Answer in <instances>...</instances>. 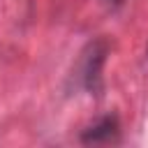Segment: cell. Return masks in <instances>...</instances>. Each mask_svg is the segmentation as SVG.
<instances>
[{
    "label": "cell",
    "mask_w": 148,
    "mask_h": 148,
    "mask_svg": "<svg viewBox=\"0 0 148 148\" xmlns=\"http://www.w3.org/2000/svg\"><path fill=\"white\" fill-rule=\"evenodd\" d=\"M106 42L97 39L88 46V51L83 53V62H81V81L83 88L88 92H97L102 88V65L106 60Z\"/></svg>",
    "instance_id": "obj_1"
},
{
    "label": "cell",
    "mask_w": 148,
    "mask_h": 148,
    "mask_svg": "<svg viewBox=\"0 0 148 148\" xmlns=\"http://www.w3.org/2000/svg\"><path fill=\"white\" fill-rule=\"evenodd\" d=\"M118 134V118L116 116H104L99 123H95L92 127H88L81 136L83 143H106L113 141Z\"/></svg>",
    "instance_id": "obj_2"
}]
</instances>
